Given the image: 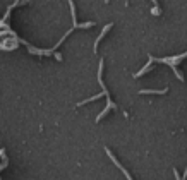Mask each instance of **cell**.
<instances>
[{
	"instance_id": "6da1fadb",
	"label": "cell",
	"mask_w": 187,
	"mask_h": 180,
	"mask_svg": "<svg viewBox=\"0 0 187 180\" xmlns=\"http://www.w3.org/2000/svg\"><path fill=\"white\" fill-rule=\"evenodd\" d=\"M149 57V60L151 62H162V64H168L170 67L173 69V72H175V76H177V79L179 81H184L185 77L180 74V70H179V62H182L184 59H187V51L185 53H180V55H177V57H172V59H156V57H153V55H148Z\"/></svg>"
},
{
	"instance_id": "7a4b0ae2",
	"label": "cell",
	"mask_w": 187,
	"mask_h": 180,
	"mask_svg": "<svg viewBox=\"0 0 187 180\" xmlns=\"http://www.w3.org/2000/svg\"><path fill=\"white\" fill-rule=\"evenodd\" d=\"M103 65H105V62L103 60H100V69H98V82H100V86H101V89H103V93L106 94V107L103 108V112L96 117V122H100L103 117H105L108 112H110V108H117V105H115L114 101H112V98H110V94H108V89H106V86L103 84V79H101V74H103Z\"/></svg>"
},
{
	"instance_id": "3957f363",
	"label": "cell",
	"mask_w": 187,
	"mask_h": 180,
	"mask_svg": "<svg viewBox=\"0 0 187 180\" xmlns=\"http://www.w3.org/2000/svg\"><path fill=\"white\" fill-rule=\"evenodd\" d=\"M67 2H69L70 14H72V22H74V28H91V26H95V22H84V24H77V21H76V7H74V2H72V0H67Z\"/></svg>"
},
{
	"instance_id": "277c9868",
	"label": "cell",
	"mask_w": 187,
	"mask_h": 180,
	"mask_svg": "<svg viewBox=\"0 0 187 180\" xmlns=\"http://www.w3.org/2000/svg\"><path fill=\"white\" fill-rule=\"evenodd\" d=\"M112 26H114V24H112V22H110V24H106L105 28H103L101 34H100V36L96 38V41H95V48H93V51H95V53H96V51H98V45H100V41H101V40H103V36H105V34L108 33V29H112Z\"/></svg>"
},
{
	"instance_id": "5b68a950",
	"label": "cell",
	"mask_w": 187,
	"mask_h": 180,
	"mask_svg": "<svg viewBox=\"0 0 187 180\" xmlns=\"http://www.w3.org/2000/svg\"><path fill=\"white\" fill-rule=\"evenodd\" d=\"M141 94H167L168 93V88H163V89H141Z\"/></svg>"
},
{
	"instance_id": "8992f818",
	"label": "cell",
	"mask_w": 187,
	"mask_h": 180,
	"mask_svg": "<svg viewBox=\"0 0 187 180\" xmlns=\"http://www.w3.org/2000/svg\"><path fill=\"white\" fill-rule=\"evenodd\" d=\"M105 94V93H100V94H95V96H91V98H88V99H84V101H79L77 103V107H82V105H86V103H89V101H95V99H98V98H101V96ZM106 96V94H105Z\"/></svg>"
},
{
	"instance_id": "52a82bcc",
	"label": "cell",
	"mask_w": 187,
	"mask_h": 180,
	"mask_svg": "<svg viewBox=\"0 0 187 180\" xmlns=\"http://www.w3.org/2000/svg\"><path fill=\"white\" fill-rule=\"evenodd\" d=\"M151 14H153V15H160V14H162V9H160V7H153V9H151Z\"/></svg>"
},
{
	"instance_id": "ba28073f",
	"label": "cell",
	"mask_w": 187,
	"mask_h": 180,
	"mask_svg": "<svg viewBox=\"0 0 187 180\" xmlns=\"http://www.w3.org/2000/svg\"><path fill=\"white\" fill-rule=\"evenodd\" d=\"M55 59L60 62V60H62V55H60V53H55Z\"/></svg>"
},
{
	"instance_id": "9c48e42d",
	"label": "cell",
	"mask_w": 187,
	"mask_h": 180,
	"mask_svg": "<svg viewBox=\"0 0 187 180\" xmlns=\"http://www.w3.org/2000/svg\"><path fill=\"white\" fill-rule=\"evenodd\" d=\"M151 2L154 4V7H158V0H151Z\"/></svg>"
}]
</instances>
